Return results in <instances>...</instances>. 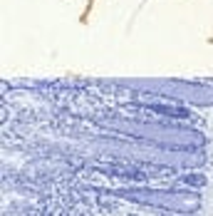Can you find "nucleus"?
<instances>
[{"label": "nucleus", "mask_w": 213, "mask_h": 216, "mask_svg": "<svg viewBox=\"0 0 213 216\" xmlns=\"http://www.w3.org/2000/svg\"><path fill=\"white\" fill-rule=\"evenodd\" d=\"M183 182H191V184H203L206 179H203V176H183Z\"/></svg>", "instance_id": "f257e3e1"}]
</instances>
